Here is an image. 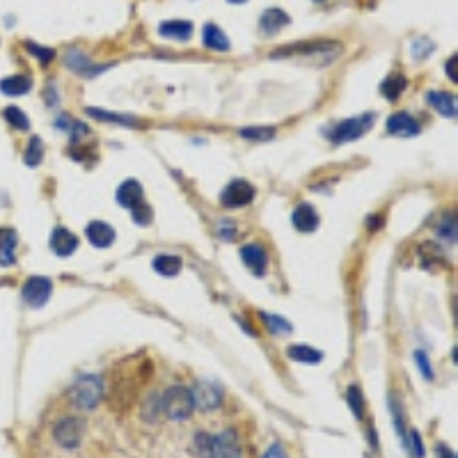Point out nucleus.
<instances>
[{"instance_id":"obj_1","label":"nucleus","mask_w":458,"mask_h":458,"mask_svg":"<svg viewBox=\"0 0 458 458\" xmlns=\"http://www.w3.org/2000/svg\"><path fill=\"white\" fill-rule=\"evenodd\" d=\"M161 404H163L165 417H170V420H175V422L188 420L195 410L193 394L188 388H184V385H175V388H170L165 394H161Z\"/></svg>"},{"instance_id":"obj_2","label":"nucleus","mask_w":458,"mask_h":458,"mask_svg":"<svg viewBox=\"0 0 458 458\" xmlns=\"http://www.w3.org/2000/svg\"><path fill=\"white\" fill-rule=\"evenodd\" d=\"M71 394H74V401H76L78 408L92 410V408H97L101 397H104V381L94 374H85L76 381Z\"/></svg>"},{"instance_id":"obj_3","label":"nucleus","mask_w":458,"mask_h":458,"mask_svg":"<svg viewBox=\"0 0 458 458\" xmlns=\"http://www.w3.org/2000/svg\"><path fill=\"white\" fill-rule=\"evenodd\" d=\"M371 124H374V113H365L360 117H351V120H346L342 124H337L333 133H330V140L335 142V145H344V142H353L362 138L365 133L371 129Z\"/></svg>"},{"instance_id":"obj_4","label":"nucleus","mask_w":458,"mask_h":458,"mask_svg":"<svg viewBox=\"0 0 458 458\" xmlns=\"http://www.w3.org/2000/svg\"><path fill=\"white\" fill-rule=\"evenodd\" d=\"M255 200V186L243 179H234L232 184L225 186L223 195H220V204L225 209H241Z\"/></svg>"},{"instance_id":"obj_5","label":"nucleus","mask_w":458,"mask_h":458,"mask_svg":"<svg viewBox=\"0 0 458 458\" xmlns=\"http://www.w3.org/2000/svg\"><path fill=\"white\" fill-rule=\"evenodd\" d=\"M53 294V282L49 278H42V275H33L23 284V300H26L28 307H44L49 303V298Z\"/></svg>"},{"instance_id":"obj_6","label":"nucleus","mask_w":458,"mask_h":458,"mask_svg":"<svg viewBox=\"0 0 458 458\" xmlns=\"http://www.w3.org/2000/svg\"><path fill=\"white\" fill-rule=\"evenodd\" d=\"M53 438L60 447L76 449L83 440V422L78 420V417H65V420H60L55 424Z\"/></svg>"},{"instance_id":"obj_7","label":"nucleus","mask_w":458,"mask_h":458,"mask_svg":"<svg viewBox=\"0 0 458 458\" xmlns=\"http://www.w3.org/2000/svg\"><path fill=\"white\" fill-rule=\"evenodd\" d=\"M191 394H193L195 406L202 408V410H207V413H209V410H216L220 404H223V390H220L218 385L209 383V381H200L191 390Z\"/></svg>"},{"instance_id":"obj_8","label":"nucleus","mask_w":458,"mask_h":458,"mask_svg":"<svg viewBox=\"0 0 458 458\" xmlns=\"http://www.w3.org/2000/svg\"><path fill=\"white\" fill-rule=\"evenodd\" d=\"M422 126L417 124V120L413 115L408 113H394L390 115L388 120V133L397 138H413V136H420Z\"/></svg>"},{"instance_id":"obj_9","label":"nucleus","mask_w":458,"mask_h":458,"mask_svg":"<svg viewBox=\"0 0 458 458\" xmlns=\"http://www.w3.org/2000/svg\"><path fill=\"white\" fill-rule=\"evenodd\" d=\"M49 246L58 257H69V255H74L78 248V236L71 234L67 227H55Z\"/></svg>"},{"instance_id":"obj_10","label":"nucleus","mask_w":458,"mask_h":458,"mask_svg":"<svg viewBox=\"0 0 458 458\" xmlns=\"http://www.w3.org/2000/svg\"><path fill=\"white\" fill-rule=\"evenodd\" d=\"M117 202L122 204L124 209H138L145 204V195H142V186L136 179H126L124 184L117 188Z\"/></svg>"},{"instance_id":"obj_11","label":"nucleus","mask_w":458,"mask_h":458,"mask_svg":"<svg viewBox=\"0 0 458 458\" xmlns=\"http://www.w3.org/2000/svg\"><path fill=\"white\" fill-rule=\"evenodd\" d=\"M17 241L19 236L12 227H0V266L3 268L17 264Z\"/></svg>"},{"instance_id":"obj_12","label":"nucleus","mask_w":458,"mask_h":458,"mask_svg":"<svg viewBox=\"0 0 458 458\" xmlns=\"http://www.w3.org/2000/svg\"><path fill=\"white\" fill-rule=\"evenodd\" d=\"M291 23V17L280 7H268V10L262 14V19H259V28H262L264 35H278L284 26H289Z\"/></svg>"},{"instance_id":"obj_13","label":"nucleus","mask_w":458,"mask_h":458,"mask_svg":"<svg viewBox=\"0 0 458 458\" xmlns=\"http://www.w3.org/2000/svg\"><path fill=\"white\" fill-rule=\"evenodd\" d=\"M241 259L243 264H246L248 268L255 275H262L266 273V266H268V257H266V250L262 246H257V243H250V246H243L241 248Z\"/></svg>"},{"instance_id":"obj_14","label":"nucleus","mask_w":458,"mask_h":458,"mask_svg":"<svg viewBox=\"0 0 458 458\" xmlns=\"http://www.w3.org/2000/svg\"><path fill=\"white\" fill-rule=\"evenodd\" d=\"M85 234H88V241L94 248H108L115 243V229L108 223H101V220H92Z\"/></svg>"},{"instance_id":"obj_15","label":"nucleus","mask_w":458,"mask_h":458,"mask_svg":"<svg viewBox=\"0 0 458 458\" xmlns=\"http://www.w3.org/2000/svg\"><path fill=\"white\" fill-rule=\"evenodd\" d=\"M33 90V78L30 76H23V74H14V76H7L0 81V92L5 97H23Z\"/></svg>"},{"instance_id":"obj_16","label":"nucleus","mask_w":458,"mask_h":458,"mask_svg":"<svg viewBox=\"0 0 458 458\" xmlns=\"http://www.w3.org/2000/svg\"><path fill=\"white\" fill-rule=\"evenodd\" d=\"M202 39H204V46L211 51H218V53H225L232 49V42H229V37L220 30L216 23H207L202 30Z\"/></svg>"},{"instance_id":"obj_17","label":"nucleus","mask_w":458,"mask_h":458,"mask_svg":"<svg viewBox=\"0 0 458 458\" xmlns=\"http://www.w3.org/2000/svg\"><path fill=\"white\" fill-rule=\"evenodd\" d=\"M291 220H294V227L300 229V232H314L319 227V213L314 211L312 204H298Z\"/></svg>"},{"instance_id":"obj_18","label":"nucleus","mask_w":458,"mask_h":458,"mask_svg":"<svg viewBox=\"0 0 458 458\" xmlns=\"http://www.w3.org/2000/svg\"><path fill=\"white\" fill-rule=\"evenodd\" d=\"M218 445V458H241V442L234 429H225L216 438Z\"/></svg>"},{"instance_id":"obj_19","label":"nucleus","mask_w":458,"mask_h":458,"mask_svg":"<svg viewBox=\"0 0 458 458\" xmlns=\"http://www.w3.org/2000/svg\"><path fill=\"white\" fill-rule=\"evenodd\" d=\"M159 35L165 39H175V42H186L193 35L191 21H163L159 26Z\"/></svg>"},{"instance_id":"obj_20","label":"nucleus","mask_w":458,"mask_h":458,"mask_svg":"<svg viewBox=\"0 0 458 458\" xmlns=\"http://www.w3.org/2000/svg\"><path fill=\"white\" fill-rule=\"evenodd\" d=\"M339 44H326V42H314V44H291L287 49H280L271 53V58H291V55H312V53H323L326 49H335Z\"/></svg>"},{"instance_id":"obj_21","label":"nucleus","mask_w":458,"mask_h":458,"mask_svg":"<svg viewBox=\"0 0 458 458\" xmlns=\"http://www.w3.org/2000/svg\"><path fill=\"white\" fill-rule=\"evenodd\" d=\"M426 101L438 110L440 115L449 117V120H454L456 117V99L452 97V94L447 92H429L426 94Z\"/></svg>"},{"instance_id":"obj_22","label":"nucleus","mask_w":458,"mask_h":458,"mask_svg":"<svg viewBox=\"0 0 458 458\" xmlns=\"http://www.w3.org/2000/svg\"><path fill=\"white\" fill-rule=\"evenodd\" d=\"M193 452L197 458H218V445H216V436L211 433L200 431L193 438Z\"/></svg>"},{"instance_id":"obj_23","label":"nucleus","mask_w":458,"mask_h":458,"mask_svg":"<svg viewBox=\"0 0 458 458\" xmlns=\"http://www.w3.org/2000/svg\"><path fill=\"white\" fill-rule=\"evenodd\" d=\"M287 355L294 362H305V365H319L323 360V353L317 351V349H310V346H300V344H294L289 346Z\"/></svg>"},{"instance_id":"obj_24","label":"nucleus","mask_w":458,"mask_h":458,"mask_svg":"<svg viewBox=\"0 0 458 458\" xmlns=\"http://www.w3.org/2000/svg\"><path fill=\"white\" fill-rule=\"evenodd\" d=\"M406 76L404 74H392V76H388L385 81L381 83V94L385 99H390V101H394V99H399L401 97V92L406 90Z\"/></svg>"},{"instance_id":"obj_25","label":"nucleus","mask_w":458,"mask_h":458,"mask_svg":"<svg viewBox=\"0 0 458 458\" xmlns=\"http://www.w3.org/2000/svg\"><path fill=\"white\" fill-rule=\"evenodd\" d=\"M55 126H58L60 131H67L69 136H71V142H78L85 136V133H88V126H85L83 122L74 120L71 115H60L58 122H55Z\"/></svg>"},{"instance_id":"obj_26","label":"nucleus","mask_w":458,"mask_h":458,"mask_svg":"<svg viewBox=\"0 0 458 458\" xmlns=\"http://www.w3.org/2000/svg\"><path fill=\"white\" fill-rule=\"evenodd\" d=\"M161 413H163V404H161V394L159 392H152L147 397V401L142 404V420L154 424L161 420Z\"/></svg>"},{"instance_id":"obj_27","label":"nucleus","mask_w":458,"mask_h":458,"mask_svg":"<svg viewBox=\"0 0 458 458\" xmlns=\"http://www.w3.org/2000/svg\"><path fill=\"white\" fill-rule=\"evenodd\" d=\"M181 259L175 257V255H159L154 259V271L165 275V278H172V275H177L181 271Z\"/></svg>"},{"instance_id":"obj_28","label":"nucleus","mask_w":458,"mask_h":458,"mask_svg":"<svg viewBox=\"0 0 458 458\" xmlns=\"http://www.w3.org/2000/svg\"><path fill=\"white\" fill-rule=\"evenodd\" d=\"M42 156H44V145H42V138L39 136H33L26 147V156H23V161H26L28 168H37L39 163H42Z\"/></svg>"},{"instance_id":"obj_29","label":"nucleus","mask_w":458,"mask_h":458,"mask_svg":"<svg viewBox=\"0 0 458 458\" xmlns=\"http://www.w3.org/2000/svg\"><path fill=\"white\" fill-rule=\"evenodd\" d=\"M67 62H69L71 69L78 71V74H97V71H101V67H92V62L85 58L81 51H71Z\"/></svg>"},{"instance_id":"obj_30","label":"nucleus","mask_w":458,"mask_h":458,"mask_svg":"<svg viewBox=\"0 0 458 458\" xmlns=\"http://www.w3.org/2000/svg\"><path fill=\"white\" fill-rule=\"evenodd\" d=\"M3 117L7 120V124L14 126V129H19V131H28L30 122H28V117H26V113H23L21 108H17V106H7V108L3 110Z\"/></svg>"},{"instance_id":"obj_31","label":"nucleus","mask_w":458,"mask_h":458,"mask_svg":"<svg viewBox=\"0 0 458 458\" xmlns=\"http://www.w3.org/2000/svg\"><path fill=\"white\" fill-rule=\"evenodd\" d=\"M346 401H349L353 415L358 417V420H362V417H365V397H362V390L358 388V385H351V388H349Z\"/></svg>"},{"instance_id":"obj_32","label":"nucleus","mask_w":458,"mask_h":458,"mask_svg":"<svg viewBox=\"0 0 458 458\" xmlns=\"http://www.w3.org/2000/svg\"><path fill=\"white\" fill-rule=\"evenodd\" d=\"M88 115L90 117H99V120H106V122H113V124H124V126H136L138 122L133 117H126V115H115V113H108V110H99V108H88Z\"/></svg>"},{"instance_id":"obj_33","label":"nucleus","mask_w":458,"mask_h":458,"mask_svg":"<svg viewBox=\"0 0 458 458\" xmlns=\"http://www.w3.org/2000/svg\"><path fill=\"white\" fill-rule=\"evenodd\" d=\"M241 136L246 138V140L264 142V140H273L275 138V129H273V126H248V129H241Z\"/></svg>"},{"instance_id":"obj_34","label":"nucleus","mask_w":458,"mask_h":458,"mask_svg":"<svg viewBox=\"0 0 458 458\" xmlns=\"http://www.w3.org/2000/svg\"><path fill=\"white\" fill-rule=\"evenodd\" d=\"M262 319H264V323L273 330L275 335H289L291 333V323L287 319L275 317V314H266V312H262Z\"/></svg>"},{"instance_id":"obj_35","label":"nucleus","mask_w":458,"mask_h":458,"mask_svg":"<svg viewBox=\"0 0 458 458\" xmlns=\"http://www.w3.org/2000/svg\"><path fill=\"white\" fill-rule=\"evenodd\" d=\"M390 406H392V422H394V426H397V433L401 436V440L406 442V433H408V429H406V424H404V413H401V404H399V399L394 397H390Z\"/></svg>"},{"instance_id":"obj_36","label":"nucleus","mask_w":458,"mask_h":458,"mask_svg":"<svg viewBox=\"0 0 458 458\" xmlns=\"http://www.w3.org/2000/svg\"><path fill=\"white\" fill-rule=\"evenodd\" d=\"M26 51H28L30 55H35V58L42 62V65H49V62L55 58V51H53V49H49V46H39V44H35V42H26Z\"/></svg>"},{"instance_id":"obj_37","label":"nucleus","mask_w":458,"mask_h":458,"mask_svg":"<svg viewBox=\"0 0 458 458\" xmlns=\"http://www.w3.org/2000/svg\"><path fill=\"white\" fill-rule=\"evenodd\" d=\"M438 234L442 236V239H447L449 243H456V216L454 213H447V216L442 218Z\"/></svg>"},{"instance_id":"obj_38","label":"nucleus","mask_w":458,"mask_h":458,"mask_svg":"<svg viewBox=\"0 0 458 458\" xmlns=\"http://www.w3.org/2000/svg\"><path fill=\"white\" fill-rule=\"evenodd\" d=\"M433 49H436V46H433L431 39L420 37V39H415L413 46H410V53H413V58H415V60H424L426 55H431V53H433Z\"/></svg>"},{"instance_id":"obj_39","label":"nucleus","mask_w":458,"mask_h":458,"mask_svg":"<svg viewBox=\"0 0 458 458\" xmlns=\"http://www.w3.org/2000/svg\"><path fill=\"white\" fill-rule=\"evenodd\" d=\"M406 438L410 440V449H413L415 458H424L426 452H424V442H422V438H420V431H417V429H408Z\"/></svg>"},{"instance_id":"obj_40","label":"nucleus","mask_w":458,"mask_h":458,"mask_svg":"<svg viewBox=\"0 0 458 458\" xmlns=\"http://www.w3.org/2000/svg\"><path fill=\"white\" fill-rule=\"evenodd\" d=\"M415 362H417V367L422 369V376L426 378V381H431V378H433V367H431V362H429V358H426L424 351H415Z\"/></svg>"},{"instance_id":"obj_41","label":"nucleus","mask_w":458,"mask_h":458,"mask_svg":"<svg viewBox=\"0 0 458 458\" xmlns=\"http://www.w3.org/2000/svg\"><path fill=\"white\" fill-rule=\"evenodd\" d=\"M133 220H136L138 225H149V223H152V211H149L147 204H142V207L133 209Z\"/></svg>"},{"instance_id":"obj_42","label":"nucleus","mask_w":458,"mask_h":458,"mask_svg":"<svg viewBox=\"0 0 458 458\" xmlns=\"http://www.w3.org/2000/svg\"><path fill=\"white\" fill-rule=\"evenodd\" d=\"M262 458H287V452H284V447L280 445V442H275V445L266 449V454Z\"/></svg>"},{"instance_id":"obj_43","label":"nucleus","mask_w":458,"mask_h":458,"mask_svg":"<svg viewBox=\"0 0 458 458\" xmlns=\"http://www.w3.org/2000/svg\"><path fill=\"white\" fill-rule=\"evenodd\" d=\"M456 55H452V58L447 60V74L452 76V83H458V76H456Z\"/></svg>"},{"instance_id":"obj_44","label":"nucleus","mask_w":458,"mask_h":458,"mask_svg":"<svg viewBox=\"0 0 458 458\" xmlns=\"http://www.w3.org/2000/svg\"><path fill=\"white\" fill-rule=\"evenodd\" d=\"M436 454H438V458H456V454L449 447H445V445H438Z\"/></svg>"},{"instance_id":"obj_45","label":"nucleus","mask_w":458,"mask_h":458,"mask_svg":"<svg viewBox=\"0 0 458 458\" xmlns=\"http://www.w3.org/2000/svg\"><path fill=\"white\" fill-rule=\"evenodd\" d=\"M229 3H234V5H241V3H248V0H229Z\"/></svg>"},{"instance_id":"obj_46","label":"nucleus","mask_w":458,"mask_h":458,"mask_svg":"<svg viewBox=\"0 0 458 458\" xmlns=\"http://www.w3.org/2000/svg\"><path fill=\"white\" fill-rule=\"evenodd\" d=\"M314 3H323V0H314Z\"/></svg>"}]
</instances>
